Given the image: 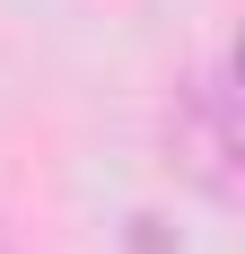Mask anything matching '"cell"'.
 I'll list each match as a JSON object with an SVG mask.
<instances>
[{
	"instance_id": "1",
	"label": "cell",
	"mask_w": 245,
	"mask_h": 254,
	"mask_svg": "<svg viewBox=\"0 0 245 254\" xmlns=\"http://www.w3.org/2000/svg\"><path fill=\"white\" fill-rule=\"evenodd\" d=\"M175 140H201V184L210 193H228V158H237V131H228V70H201L193 97H184V114H175Z\"/></svg>"
}]
</instances>
